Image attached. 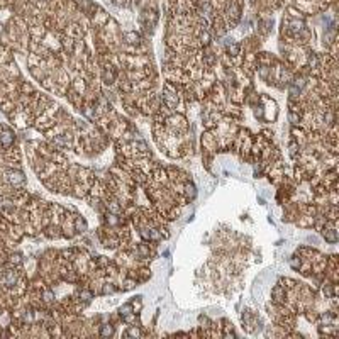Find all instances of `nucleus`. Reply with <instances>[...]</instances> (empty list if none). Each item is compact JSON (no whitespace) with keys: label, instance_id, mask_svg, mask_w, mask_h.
I'll list each match as a JSON object with an SVG mask.
<instances>
[{"label":"nucleus","instance_id":"7ed1b4c3","mask_svg":"<svg viewBox=\"0 0 339 339\" xmlns=\"http://www.w3.org/2000/svg\"><path fill=\"white\" fill-rule=\"evenodd\" d=\"M12 141V136H10V132H4V137H2V142L4 144H9V142Z\"/></svg>","mask_w":339,"mask_h":339},{"label":"nucleus","instance_id":"f257e3e1","mask_svg":"<svg viewBox=\"0 0 339 339\" xmlns=\"http://www.w3.org/2000/svg\"><path fill=\"white\" fill-rule=\"evenodd\" d=\"M0 280H2V283H5V285H12L15 278H14V273H7V275H4Z\"/></svg>","mask_w":339,"mask_h":339},{"label":"nucleus","instance_id":"f03ea898","mask_svg":"<svg viewBox=\"0 0 339 339\" xmlns=\"http://www.w3.org/2000/svg\"><path fill=\"white\" fill-rule=\"evenodd\" d=\"M10 182H14V183H22V182H24V176H22V173H10Z\"/></svg>","mask_w":339,"mask_h":339}]
</instances>
